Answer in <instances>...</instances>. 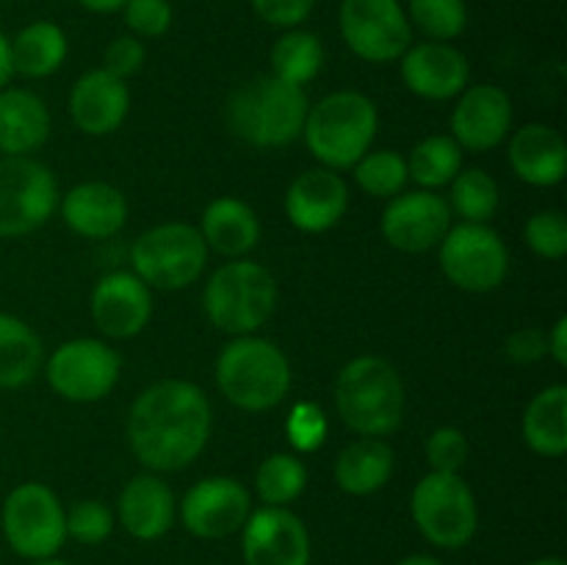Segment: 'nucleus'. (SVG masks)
I'll return each instance as SVG.
<instances>
[{"instance_id":"nucleus-7","label":"nucleus","mask_w":567,"mask_h":565,"mask_svg":"<svg viewBox=\"0 0 567 565\" xmlns=\"http://www.w3.org/2000/svg\"><path fill=\"white\" fill-rule=\"evenodd\" d=\"M410 515L421 537L443 552H457L480 530V504L463 474L426 471L410 493Z\"/></svg>"},{"instance_id":"nucleus-45","label":"nucleus","mask_w":567,"mask_h":565,"mask_svg":"<svg viewBox=\"0 0 567 565\" xmlns=\"http://www.w3.org/2000/svg\"><path fill=\"white\" fill-rule=\"evenodd\" d=\"M546 349H548V358H551L554 363L567 366V316L565 314L546 330Z\"/></svg>"},{"instance_id":"nucleus-48","label":"nucleus","mask_w":567,"mask_h":565,"mask_svg":"<svg viewBox=\"0 0 567 565\" xmlns=\"http://www.w3.org/2000/svg\"><path fill=\"white\" fill-rule=\"evenodd\" d=\"M396 565H446V563H441V559L432 557V554H410V557L399 559Z\"/></svg>"},{"instance_id":"nucleus-26","label":"nucleus","mask_w":567,"mask_h":565,"mask_svg":"<svg viewBox=\"0 0 567 565\" xmlns=\"http://www.w3.org/2000/svg\"><path fill=\"white\" fill-rule=\"evenodd\" d=\"M50 136V111L37 92L0 89V155H33Z\"/></svg>"},{"instance_id":"nucleus-8","label":"nucleus","mask_w":567,"mask_h":565,"mask_svg":"<svg viewBox=\"0 0 567 565\" xmlns=\"http://www.w3.org/2000/svg\"><path fill=\"white\" fill-rule=\"evenodd\" d=\"M208 255L197 227L186 222H166L150 227L133 242L131 271L153 291H183L203 277Z\"/></svg>"},{"instance_id":"nucleus-27","label":"nucleus","mask_w":567,"mask_h":565,"mask_svg":"<svg viewBox=\"0 0 567 565\" xmlns=\"http://www.w3.org/2000/svg\"><path fill=\"white\" fill-rule=\"evenodd\" d=\"M396 454L385 438H358L336 460V485L349 496H371L391 482Z\"/></svg>"},{"instance_id":"nucleus-9","label":"nucleus","mask_w":567,"mask_h":565,"mask_svg":"<svg viewBox=\"0 0 567 565\" xmlns=\"http://www.w3.org/2000/svg\"><path fill=\"white\" fill-rule=\"evenodd\" d=\"M0 530L22 559H50L66 543V510L44 482H20L0 507Z\"/></svg>"},{"instance_id":"nucleus-1","label":"nucleus","mask_w":567,"mask_h":565,"mask_svg":"<svg viewBox=\"0 0 567 565\" xmlns=\"http://www.w3.org/2000/svg\"><path fill=\"white\" fill-rule=\"evenodd\" d=\"M214 430L210 399L197 382L169 377L144 388L131 404L125 435L144 471H183L205 452Z\"/></svg>"},{"instance_id":"nucleus-49","label":"nucleus","mask_w":567,"mask_h":565,"mask_svg":"<svg viewBox=\"0 0 567 565\" xmlns=\"http://www.w3.org/2000/svg\"><path fill=\"white\" fill-rule=\"evenodd\" d=\"M529 565H567L563 557H540V559H532Z\"/></svg>"},{"instance_id":"nucleus-43","label":"nucleus","mask_w":567,"mask_h":565,"mask_svg":"<svg viewBox=\"0 0 567 565\" xmlns=\"http://www.w3.org/2000/svg\"><path fill=\"white\" fill-rule=\"evenodd\" d=\"M255 17L271 28H299L316 9V0H249Z\"/></svg>"},{"instance_id":"nucleus-32","label":"nucleus","mask_w":567,"mask_h":565,"mask_svg":"<svg viewBox=\"0 0 567 565\" xmlns=\"http://www.w3.org/2000/svg\"><path fill=\"white\" fill-rule=\"evenodd\" d=\"M463 153L465 150L449 133H432V136L421 138L410 150V155H404L410 183H415V188H426V192H441L463 170Z\"/></svg>"},{"instance_id":"nucleus-3","label":"nucleus","mask_w":567,"mask_h":565,"mask_svg":"<svg viewBox=\"0 0 567 565\" xmlns=\"http://www.w3.org/2000/svg\"><path fill=\"white\" fill-rule=\"evenodd\" d=\"M214 374L221 397L244 413L280 408L293 386L286 352L258 332L227 341L216 358Z\"/></svg>"},{"instance_id":"nucleus-19","label":"nucleus","mask_w":567,"mask_h":565,"mask_svg":"<svg viewBox=\"0 0 567 565\" xmlns=\"http://www.w3.org/2000/svg\"><path fill=\"white\" fill-rule=\"evenodd\" d=\"M92 321L105 338L127 341L147 330L153 319V288L133 271H109L97 280L89 297Z\"/></svg>"},{"instance_id":"nucleus-30","label":"nucleus","mask_w":567,"mask_h":565,"mask_svg":"<svg viewBox=\"0 0 567 565\" xmlns=\"http://www.w3.org/2000/svg\"><path fill=\"white\" fill-rule=\"evenodd\" d=\"M44 366V343L28 321L0 310V391L28 386Z\"/></svg>"},{"instance_id":"nucleus-22","label":"nucleus","mask_w":567,"mask_h":565,"mask_svg":"<svg viewBox=\"0 0 567 565\" xmlns=\"http://www.w3.org/2000/svg\"><path fill=\"white\" fill-rule=\"evenodd\" d=\"M507 158L515 177L529 186H559L567 175V142L546 122H526L507 136Z\"/></svg>"},{"instance_id":"nucleus-29","label":"nucleus","mask_w":567,"mask_h":565,"mask_svg":"<svg viewBox=\"0 0 567 565\" xmlns=\"http://www.w3.org/2000/svg\"><path fill=\"white\" fill-rule=\"evenodd\" d=\"M520 430L535 454L548 460L563 458L567 452V386L557 382L535 393L524 410Z\"/></svg>"},{"instance_id":"nucleus-12","label":"nucleus","mask_w":567,"mask_h":565,"mask_svg":"<svg viewBox=\"0 0 567 565\" xmlns=\"http://www.w3.org/2000/svg\"><path fill=\"white\" fill-rule=\"evenodd\" d=\"M120 374L122 355L100 338H72L44 360L50 391L75 404H92L109 397Z\"/></svg>"},{"instance_id":"nucleus-41","label":"nucleus","mask_w":567,"mask_h":565,"mask_svg":"<svg viewBox=\"0 0 567 565\" xmlns=\"http://www.w3.org/2000/svg\"><path fill=\"white\" fill-rule=\"evenodd\" d=\"M424 458L430 471H449V474H460L463 465L468 463V438L457 427H437L430 438H426Z\"/></svg>"},{"instance_id":"nucleus-31","label":"nucleus","mask_w":567,"mask_h":565,"mask_svg":"<svg viewBox=\"0 0 567 565\" xmlns=\"http://www.w3.org/2000/svg\"><path fill=\"white\" fill-rule=\"evenodd\" d=\"M269 66V75L305 89L319 78L321 66H324V44L316 33L305 31V28H288L271 44Z\"/></svg>"},{"instance_id":"nucleus-10","label":"nucleus","mask_w":567,"mask_h":565,"mask_svg":"<svg viewBox=\"0 0 567 565\" xmlns=\"http://www.w3.org/2000/svg\"><path fill=\"white\" fill-rule=\"evenodd\" d=\"M441 271L454 288L468 294H491L509 275V249L491 225L454 222L437 244Z\"/></svg>"},{"instance_id":"nucleus-44","label":"nucleus","mask_w":567,"mask_h":565,"mask_svg":"<svg viewBox=\"0 0 567 565\" xmlns=\"http://www.w3.org/2000/svg\"><path fill=\"white\" fill-rule=\"evenodd\" d=\"M504 355L515 366H532L537 360L548 358L546 330H540V327H518L504 341Z\"/></svg>"},{"instance_id":"nucleus-42","label":"nucleus","mask_w":567,"mask_h":565,"mask_svg":"<svg viewBox=\"0 0 567 565\" xmlns=\"http://www.w3.org/2000/svg\"><path fill=\"white\" fill-rule=\"evenodd\" d=\"M144 61H147V48H144L142 39L131 37V33L114 37L103 50V70L120 78V81L136 75L144 66Z\"/></svg>"},{"instance_id":"nucleus-25","label":"nucleus","mask_w":567,"mask_h":565,"mask_svg":"<svg viewBox=\"0 0 567 565\" xmlns=\"http://www.w3.org/2000/svg\"><path fill=\"white\" fill-rule=\"evenodd\" d=\"M199 236H203L208 253L221 255L227 260L247 258L260 244V219L238 197H216L205 205L203 222H199Z\"/></svg>"},{"instance_id":"nucleus-6","label":"nucleus","mask_w":567,"mask_h":565,"mask_svg":"<svg viewBox=\"0 0 567 565\" xmlns=\"http://www.w3.org/2000/svg\"><path fill=\"white\" fill-rule=\"evenodd\" d=\"M280 288L264 264L236 258L214 269L203 288V310L216 330L227 336H252L275 316Z\"/></svg>"},{"instance_id":"nucleus-36","label":"nucleus","mask_w":567,"mask_h":565,"mask_svg":"<svg viewBox=\"0 0 567 565\" xmlns=\"http://www.w3.org/2000/svg\"><path fill=\"white\" fill-rule=\"evenodd\" d=\"M354 183L377 199H391L408 188V158L396 150H369L352 166Z\"/></svg>"},{"instance_id":"nucleus-24","label":"nucleus","mask_w":567,"mask_h":565,"mask_svg":"<svg viewBox=\"0 0 567 565\" xmlns=\"http://www.w3.org/2000/svg\"><path fill=\"white\" fill-rule=\"evenodd\" d=\"M59 210L64 225L89 242L116 236L131 214L125 194L105 181H86L72 186L59 199Z\"/></svg>"},{"instance_id":"nucleus-18","label":"nucleus","mask_w":567,"mask_h":565,"mask_svg":"<svg viewBox=\"0 0 567 565\" xmlns=\"http://www.w3.org/2000/svg\"><path fill=\"white\" fill-rule=\"evenodd\" d=\"M244 565H310V532L288 507H258L241 526Z\"/></svg>"},{"instance_id":"nucleus-16","label":"nucleus","mask_w":567,"mask_h":565,"mask_svg":"<svg viewBox=\"0 0 567 565\" xmlns=\"http://www.w3.org/2000/svg\"><path fill=\"white\" fill-rule=\"evenodd\" d=\"M513 97L496 83H468L452 111L449 136L468 153H491L513 133Z\"/></svg>"},{"instance_id":"nucleus-34","label":"nucleus","mask_w":567,"mask_h":565,"mask_svg":"<svg viewBox=\"0 0 567 565\" xmlns=\"http://www.w3.org/2000/svg\"><path fill=\"white\" fill-rule=\"evenodd\" d=\"M308 487V465L299 454L275 452L260 460L255 471V493L264 507H288Z\"/></svg>"},{"instance_id":"nucleus-35","label":"nucleus","mask_w":567,"mask_h":565,"mask_svg":"<svg viewBox=\"0 0 567 565\" xmlns=\"http://www.w3.org/2000/svg\"><path fill=\"white\" fill-rule=\"evenodd\" d=\"M413 31L430 42H454L468 28L465 0H408L404 6Z\"/></svg>"},{"instance_id":"nucleus-40","label":"nucleus","mask_w":567,"mask_h":565,"mask_svg":"<svg viewBox=\"0 0 567 565\" xmlns=\"http://www.w3.org/2000/svg\"><path fill=\"white\" fill-rule=\"evenodd\" d=\"M122 20L131 37L136 39H161L172 28L175 9L169 0H127L122 6Z\"/></svg>"},{"instance_id":"nucleus-14","label":"nucleus","mask_w":567,"mask_h":565,"mask_svg":"<svg viewBox=\"0 0 567 565\" xmlns=\"http://www.w3.org/2000/svg\"><path fill=\"white\" fill-rule=\"evenodd\" d=\"M454 225L452 208L441 192L404 188L396 197L385 199L380 216V233L393 249L410 255L437 249L449 227Z\"/></svg>"},{"instance_id":"nucleus-2","label":"nucleus","mask_w":567,"mask_h":565,"mask_svg":"<svg viewBox=\"0 0 567 565\" xmlns=\"http://www.w3.org/2000/svg\"><path fill=\"white\" fill-rule=\"evenodd\" d=\"M310 100L305 89L275 75H258L233 89L225 122L236 138L255 150H280L302 138Z\"/></svg>"},{"instance_id":"nucleus-50","label":"nucleus","mask_w":567,"mask_h":565,"mask_svg":"<svg viewBox=\"0 0 567 565\" xmlns=\"http://www.w3.org/2000/svg\"><path fill=\"white\" fill-rule=\"evenodd\" d=\"M31 565H70V563H64V559H55V557H50V559H33Z\"/></svg>"},{"instance_id":"nucleus-37","label":"nucleus","mask_w":567,"mask_h":565,"mask_svg":"<svg viewBox=\"0 0 567 565\" xmlns=\"http://www.w3.org/2000/svg\"><path fill=\"white\" fill-rule=\"evenodd\" d=\"M327 432H330V421L321 410L319 402H297L288 410L286 419V438L297 454H313L324 446Z\"/></svg>"},{"instance_id":"nucleus-28","label":"nucleus","mask_w":567,"mask_h":565,"mask_svg":"<svg viewBox=\"0 0 567 565\" xmlns=\"http://www.w3.org/2000/svg\"><path fill=\"white\" fill-rule=\"evenodd\" d=\"M9 42L14 75L31 78V81L59 72L70 55V39H66L64 28L53 20L28 22Z\"/></svg>"},{"instance_id":"nucleus-38","label":"nucleus","mask_w":567,"mask_h":565,"mask_svg":"<svg viewBox=\"0 0 567 565\" xmlns=\"http://www.w3.org/2000/svg\"><path fill=\"white\" fill-rule=\"evenodd\" d=\"M116 526V515L109 504L97 499H83L66 510V537L83 543V546H100L111 537Z\"/></svg>"},{"instance_id":"nucleus-47","label":"nucleus","mask_w":567,"mask_h":565,"mask_svg":"<svg viewBox=\"0 0 567 565\" xmlns=\"http://www.w3.org/2000/svg\"><path fill=\"white\" fill-rule=\"evenodd\" d=\"M75 3L92 14H120L127 0H75Z\"/></svg>"},{"instance_id":"nucleus-11","label":"nucleus","mask_w":567,"mask_h":565,"mask_svg":"<svg viewBox=\"0 0 567 565\" xmlns=\"http://www.w3.org/2000/svg\"><path fill=\"white\" fill-rule=\"evenodd\" d=\"M59 208V183L33 155H0V238L44 227Z\"/></svg>"},{"instance_id":"nucleus-4","label":"nucleus","mask_w":567,"mask_h":565,"mask_svg":"<svg viewBox=\"0 0 567 565\" xmlns=\"http://www.w3.org/2000/svg\"><path fill=\"white\" fill-rule=\"evenodd\" d=\"M336 410L358 438H388L404 419V382L380 355L352 358L336 377Z\"/></svg>"},{"instance_id":"nucleus-33","label":"nucleus","mask_w":567,"mask_h":565,"mask_svg":"<svg viewBox=\"0 0 567 565\" xmlns=\"http://www.w3.org/2000/svg\"><path fill=\"white\" fill-rule=\"evenodd\" d=\"M449 208L452 216L460 222H476V225H491L493 216L498 214L502 205V188H498L496 177L491 172L480 170V166H468L460 170L457 177L449 183Z\"/></svg>"},{"instance_id":"nucleus-21","label":"nucleus","mask_w":567,"mask_h":565,"mask_svg":"<svg viewBox=\"0 0 567 565\" xmlns=\"http://www.w3.org/2000/svg\"><path fill=\"white\" fill-rule=\"evenodd\" d=\"M70 120L86 136H109L120 131L131 111V89L103 66L89 70L70 89Z\"/></svg>"},{"instance_id":"nucleus-23","label":"nucleus","mask_w":567,"mask_h":565,"mask_svg":"<svg viewBox=\"0 0 567 565\" xmlns=\"http://www.w3.org/2000/svg\"><path fill=\"white\" fill-rule=\"evenodd\" d=\"M177 515L175 493L169 482L155 471H142L125 482L116 502V521L136 541H161L172 530Z\"/></svg>"},{"instance_id":"nucleus-17","label":"nucleus","mask_w":567,"mask_h":565,"mask_svg":"<svg viewBox=\"0 0 567 565\" xmlns=\"http://www.w3.org/2000/svg\"><path fill=\"white\" fill-rule=\"evenodd\" d=\"M399 75L408 92L432 103L457 100L471 83V61L452 42H413L399 59Z\"/></svg>"},{"instance_id":"nucleus-13","label":"nucleus","mask_w":567,"mask_h":565,"mask_svg":"<svg viewBox=\"0 0 567 565\" xmlns=\"http://www.w3.org/2000/svg\"><path fill=\"white\" fill-rule=\"evenodd\" d=\"M338 31L347 48L369 64H393L413 44L402 0H341Z\"/></svg>"},{"instance_id":"nucleus-5","label":"nucleus","mask_w":567,"mask_h":565,"mask_svg":"<svg viewBox=\"0 0 567 565\" xmlns=\"http://www.w3.org/2000/svg\"><path fill=\"white\" fill-rule=\"evenodd\" d=\"M380 127L374 100L354 89L330 92L313 103L305 116L302 138L319 166L347 172L371 150Z\"/></svg>"},{"instance_id":"nucleus-46","label":"nucleus","mask_w":567,"mask_h":565,"mask_svg":"<svg viewBox=\"0 0 567 565\" xmlns=\"http://www.w3.org/2000/svg\"><path fill=\"white\" fill-rule=\"evenodd\" d=\"M11 37H6L3 31H0V89H6L11 83V78H14V66H11Z\"/></svg>"},{"instance_id":"nucleus-20","label":"nucleus","mask_w":567,"mask_h":565,"mask_svg":"<svg viewBox=\"0 0 567 565\" xmlns=\"http://www.w3.org/2000/svg\"><path fill=\"white\" fill-rule=\"evenodd\" d=\"M288 222L299 233H327L347 216L349 208V186L341 172H332L327 166L299 172L288 186L282 199Z\"/></svg>"},{"instance_id":"nucleus-39","label":"nucleus","mask_w":567,"mask_h":565,"mask_svg":"<svg viewBox=\"0 0 567 565\" xmlns=\"http://www.w3.org/2000/svg\"><path fill=\"white\" fill-rule=\"evenodd\" d=\"M524 238L535 255L546 260H563L567 255V219L563 210L546 208L529 216Z\"/></svg>"},{"instance_id":"nucleus-15","label":"nucleus","mask_w":567,"mask_h":565,"mask_svg":"<svg viewBox=\"0 0 567 565\" xmlns=\"http://www.w3.org/2000/svg\"><path fill=\"white\" fill-rule=\"evenodd\" d=\"M183 526L199 541H225L241 532L252 513V493L233 476H205L177 504Z\"/></svg>"}]
</instances>
